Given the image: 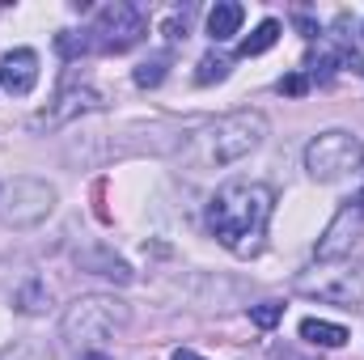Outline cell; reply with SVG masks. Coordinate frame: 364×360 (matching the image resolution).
<instances>
[{
    "instance_id": "obj_15",
    "label": "cell",
    "mask_w": 364,
    "mask_h": 360,
    "mask_svg": "<svg viewBox=\"0 0 364 360\" xmlns=\"http://www.w3.org/2000/svg\"><path fill=\"white\" fill-rule=\"evenodd\" d=\"M166 64H170L166 55H153V60H144V64L136 68V85H140V90H153V85H161V81H166Z\"/></svg>"
},
{
    "instance_id": "obj_17",
    "label": "cell",
    "mask_w": 364,
    "mask_h": 360,
    "mask_svg": "<svg viewBox=\"0 0 364 360\" xmlns=\"http://www.w3.org/2000/svg\"><path fill=\"white\" fill-rule=\"evenodd\" d=\"M55 47H60V55L64 60H77V55H85L93 47L90 34H73V30H64V34H55Z\"/></svg>"
},
{
    "instance_id": "obj_6",
    "label": "cell",
    "mask_w": 364,
    "mask_h": 360,
    "mask_svg": "<svg viewBox=\"0 0 364 360\" xmlns=\"http://www.w3.org/2000/svg\"><path fill=\"white\" fill-rule=\"evenodd\" d=\"M55 208V186L43 179H9L0 182V221L4 225H17V229H30L38 221H47Z\"/></svg>"
},
{
    "instance_id": "obj_20",
    "label": "cell",
    "mask_w": 364,
    "mask_h": 360,
    "mask_svg": "<svg viewBox=\"0 0 364 360\" xmlns=\"http://www.w3.org/2000/svg\"><path fill=\"white\" fill-rule=\"evenodd\" d=\"M174 360H203V356H199V352H191V348H178V352H174Z\"/></svg>"
},
{
    "instance_id": "obj_3",
    "label": "cell",
    "mask_w": 364,
    "mask_h": 360,
    "mask_svg": "<svg viewBox=\"0 0 364 360\" xmlns=\"http://www.w3.org/2000/svg\"><path fill=\"white\" fill-rule=\"evenodd\" d=\"M127 305L119 301V297H102V292H93V297H81V301H73L68 309H64V318H60V335L73 344V348H81V352H93L97 344H106V339H114L123 327H127Z\"/></svg>"
},
{
    "instance_id": "obj_4",
    "label": "cell",
    "mask_w": 364,
    "mask_h": 360,
    "mask_svg": "<svg viewBox=\"0 0 364 360\" xmlns=\"http://www.w3.org/2000/svg\"><path fill=\"white\" fill-rule=\"evenodd\" d=\"M296 292L339 305V309H356L364 314V268L352 259H318L314 268L296 271Z\"/></svg>"
},
{
    "instance_id": "obj_8",
    "label": "cell",
    "mask_w": 364,
    "mask_h": 360,
    "mask_svg": "<svg viewBox=\"0 0 364 360\" xmlns=\"http://www.w3.org/2000/svg\"><path fill=\"white\" fill-rule=\"evenodd\" d=\"M97 106H102V93L93 90L90 81L68 77V81L60 85V93H55V102L30 119V127H34V132H55V127H64V123L90 115V110H97Z\"/></svg>"
},
{
    "instance_id": "obj_9",
    "label": "cell",
    "mask_w": 364,
    "mask_h": 360,
    "mask_svg": "<svg viewBox=\"0 0 364 360\" xmlns=\"http://www.w3.org/2000/svg\"><path fill=\"white\" fill-rule=\"evenodd\" d=\"M38 85V55L30 51V47H17V51H9L4 60H0V90L17 93V97H26V93Z\"/></svg>"
},
{
    "instance_id": "obj_18",
    "label": "cell",
    "mask_w": 364,
    "mask_h": 360,
    "mask_svg": "<svg viewBox=\"0 0 364 360\" xmlns=\"http://www.w3.org/2000/svg\"><path fill=\"white\" fill-rule=\"evenodd\" d=\"M279 318H284V305H279V301H263V305L250 309V322H255L259 331H272Z\"/></svg>"
},
{
    "instance_id": "obj_13",
    "label": "cell",
    "mask_w": 364,
    "mask_h": 360,
    "mask_svg": "<svg viewBox=\"0 0 364 360\" xmlns=\"http://www.w3.org/2000/svg\"><path fill=\"white\" fill-rule=\"evenodd\" d=\"M275 38H279V21H275V17H267V21H259V26H255V34H246V38H242V55L250 60V55L272 51Z\"/></svg>"
},
{
    "instance_id": "obj_12",
    "label": "cell",
    "mask_w": 364,
    "mask_h": 360,
    "mask_svg": "<svg viewBox=\"0 0 364 360\" xmlns=\"http://www.w3.org/2000/svg\"><path fill=\"white\" fill-rule=\"evenodd\" d=\"M301 339L314 344V348H343L348 344V327L326 322V318H305L301 322Z\"/></svg>"
},
{
    "instance_id": "obj_1",
    "label": "cell",
    "mask_w": 364,
    "mask_h": 360,
    "mask_svg": "<svg viewBox=\"0 0 364 360\" xmlns=\"http://www.w3.org/2000/svg\"><path fill=\"white\" fill-rule=\"evenodd\" d=\"M272 208H275L272 186L233 179L225 186H216V195L208 199V229L237 259H255L263 250V242H267Z\"/></svg>"
},
{
    "instance_id": "obj_21",
    "label": "cell",
    "mask_w": 364,
    "mask_h": 360,
    "mask_svg": "<svg viewBox=\"0 0 364 360\" xmlns=\"http://www.w3.org/2000/svg\"><path fill=\"white\" fill-rule=\"evenodd\" d=\"M81 360H110L106 352H81Z\"/></svg>"
},
{
    "instance_id": "obj_14",
    "label": "cell",
    "mask_w": 364,
    "mask_h": 360,
    "mask_svg": "<svg viewBox=\"0 0 364 360\" xmlns=\"http://www.w3.org/2000/svg\"><path fill=\"white\" fill-rule=\"evenodd\" d=\"M0 360H51V352L34 339H13L9 348H0Z\"/></svg>"
},
{
    "instance_id": "obj_16",
    "label": "cell",
    "mask_w": 364,
    "mask_h": 360,
    "mask_svg": "<svg viewBox=\"0 0 364 360\" xmlns=\"http://www.w3.org/2000/svg\"><path fill=\"white\" fill-rule=\"evenodd\" d=\"M225 77H229V60L225 55H203L199 60V73H195L199 85H212V81H225Z\"/></svg>"
},
{
    "instance_id": "obj_7",
    "label": "cell",
    "mask_w": 364,
    "mask_h": 360,
    "mask_svg": "<svg viewBox=\"0 0 364 360\" xmlns=\"http://www.w3.org/2000/svg\"><path fill=\"white\" fill-rule=\"evenodd\" d=\"M149 34V21H144V13L136 9V4H127V0H114V4H102L97 13H93V47H102V51H132L140 38Z\"/></svg>"
},
{
    "instance_id": "obj_11",
    "label": "cell",
    "mask_w": 364,
    "mask_h": 360,
    "mask_svg": "<svg viewBox=\"0 0 364 360\" xmlns=\"http://www.w3.org/2000/svg\"><path fill=\"white\" fill-rule=\"evenodd\" d=\"M242 21H246V9H242L237 0H220V4L208 13V34H212L216 43H225V38H233V34L242 30Z\"/></svg>"
},
{
    "instance_id": "obj_2",
    "label": "cell",
    "mask_w": 364,
    "mask_h": 360,
    "mask_svg": "<svg viewBox=\"0 0 364 360\" xmlns=\"http://www.w3.org/2000/svg\"><path fill=\"white\" fill-rule=\"evenodd\" d=\"M263 140H267V115L263 110H233V115L208 123L191 140L186 157L195 166H233V162L250 157Z\"/></svg>"
},
{
    "instance_id": "obj_19",
    "label": "cell",
    "mask_w": 364,
    "mask_h": 360,
    "mask_svg": "<svg viewBox=\"0 0 364 360\" xmlns=\"http://www.w3.org/2000/svg\"><path fill=\"white\" fill-rule=\"evenodd\" d=\"M305 90H309V81H305L301 73H292V77H284V81H279V93H292V97H301Z\"/></svg>"
},
{
    "instance_id": "obj_10",
    "label": "cell",
    "mask_w": 364,
    "mask_h": 360,
    "mask_svg": "<svg viewBox=\"0 0 364 360\" xmlns=\"http://www.w3.org/2000/svg\"><path fill=\"white\" fill-rule=\"evenodd\" d=\"M77 263L93 275H106V280H119V284H127L132 280V268L114 255V250H106V246H93V250H77Z\"/></svg>"
},
{
    "instance_id": "obj_5",
    "label": "cell",
    "mask_w": 364,
    "mask_h": 360,
    "mask_svg": "<svg viewBox=\"0 0 364 360\" xmlns=\"http://www.w3.org/2000/svg\"><path fill=\"white\" fill-rule=\"evenodd\" d=\"M364 162V144L356 132H322L305 144V170L314 182H335L356 174Z\"/></svg>"
}]
</instances>
